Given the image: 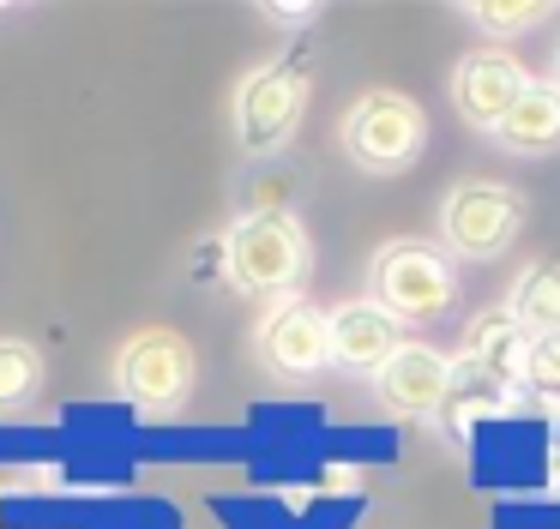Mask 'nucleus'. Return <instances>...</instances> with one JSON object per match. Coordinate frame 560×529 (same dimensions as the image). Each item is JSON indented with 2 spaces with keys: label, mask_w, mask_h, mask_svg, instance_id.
<instances>
[{
  "label": "nucleus",
  "mask_w": 560,
  "mask_h": 529,
  "mask_svg": "<svg viewBox=\"0 0 560 529\" xmlns=\"http://www.w3.org/2000/svg\"><path fill=\"white\" fill-rule=\"evenodd\" d=\"M374 301L392 313L398 325H428L446 319L452 301H458V277H452V259L428 240H392V247L374 252Z\"/></svg>",
  "instance_id": "nucleus-1"
},
{
  "label": "nucleus",
  "mask_w": 560,
  "mask_h": 529,
  "mask_svg": "<svg viewBox=\"0 0 560 529\" xmlns=\"http://www.w3.org/2000/svg\"><path fill=\"white\" fill-rule=\"evenodd\" d=\"M223 259H230L235 289H247V295H283L307 271V235L290 211H247L223 235Z\"/></svg>",
  "instance_id": "nucleus-2"
},
{
  "label": "nucleus",
  "mask_w": 560,
  "mask_h": 529,
  "mask_svg": "<svg viewBox=\"0 0 560 529\" xmlns=\"http://www.w3.org/2000/svg\"><path fill=\"white\" fill-rule=\"evenodd\" d=\"M422 144H428V115L404 91H368L343 115V151H350V163L374 168V175L410 168L422 156Z\"/></svg>",
  "instance_id": "nucleus-3"
},
{
  "label": "nucleus",
  "mask_w": 560,
  "mask_h": 529,
  "mask_svg": "<svg viewBox=\"0 0 560 529\" xmlns=\"http://www.w3.org/2000/svg\"><path fill=\"white\" fill-rule=\"evenodd\" d=\"M524 216H530V204H524L518 187L464 180V187H452L446 204H440V240H446L458 259H494V252H506L512 240H518Z\"/></svg>",
  "instance_id": "nucleus-4"
},
{
  "label": "nucleus",
  "mask_w": 560,
  "mask_h": 529,
  "mask_svg": "<svg viewBox=\"0 0 560 529\" xmlns=\"http://www.w3.org/2000/svg\"><path fill=\"white\" fill-rule=\"evenodd\" d=\"M307 108V60H271V67L247 72L235 91V139L247 156L283 151V139L295 132Z\"/></svg>",
  "instance_id": "nucleus-5"
},
{
  "label": "nucleus",
  "mask_w": 560,
  "mask_h": 529,
  "mask_svg": "<svg viewBox=\"0 0 560 529\" xmlns=\"http://www.w3.org/2000/svg\"><path fill=\"white\" fill-rule=\"evenodd\" d=\"M115 379H121V391L133 397L139 409L163 415V409H175L187 397V385H194V349H187L182 331L151 325V331H139V337L121 343V355H115Z\"/></svg>",
  "instance_id": "nucleus-6"
},
{
  "label": "nucleus",
  "mask_w": 560,
  "mask_h": 529,
  "mask_svg": "<svg viewBox=\"0 0 560 529\" xmlns=\"http://www.w3.org/2000/svg\"><path fill=\"white\" fill-rule=\"evenodd\" d=\"M259 361H266L278 379H307V373L331 367L326 313L302 295H283L278 307L259 319Z\"/></svg>",
  "instance_id": "nucleus-7"
},
{
  "label": "nucleus",
  "mask_w": 560,
  "mask_h": 529,
  "mask_svg": "<svg viewBox=\"0 0 560 529\" xmlns=\"http://www.w3.org/2000/svg\"><path fill=\"white\" fill-rule=\"evenodd\" d=\"M530 84L536 79L506 55V48H476V55L458 60V72H452V103H458V115L470 120V127L494 132L500 120L518 108V96L530 91Z\"/></svg>",
  "instance_id": "nucleus-8"
},
{
  "label": "nucleus",
  "mask_w": 560,
  "mask_h": 529,
  "mask_svg": "<svg viewBox=\"0 0 560 529\" xmlns=\"http://www.w3.org/2000/svg\"><path fill=\"white\" fill-rule=\"evenodd\" d=\"M452 391V355H440L434 343H398V355L374 373V397L380 409L416 421V415H440Z\"/></svg>",
  "instance_id": "nucleus-9"
},
{
  "label": "nucleus",
  "mask_w": 560,
  "mask_h": 529,
  "mask_svg": "<svg viewBox=\"0 0 560 529\" xmlns=\"http://www.w3.org/2000/svg\"><path fill=\"white\" fill-rule=\"evenodd\" d=\"M326 331H331V367L368 373V379H374V373L386 367L392 355H398V343H404V325L392 319V313L380 307L374 295L331 307V313H326Z\"/></svg>",
  "instance_id": "nucleus-10"
},
{
  "label": "nucleus",
  "mask_w": 560,
  "mask_h": 529,
  "mask_svg": "<svg viewBox=\"0 0 560 529\" xmlns=\"http://www.w3.org/2000/svg\"><path fill=\"white\" fill-rule=\"evenodd\" d=\"M458 361L470 373H482V379H494V385L512 391V379H524V361H530V337L518 331V319H512L506 307H488V313L470 319Z\"/></svg>",
  "instance_id": "nucleus-11"
},
{
  "label": "nucleus",
  "mask_w": 560,
  "mask_h": 529,
  "mask_svg": "<svg viewBox=\"0 0 560 529\" xmlns=\"http://www.w3.org/2000/svg\"><path fill=\"white\" fill-rule=\"evenodd\" d=\"M494 139L506 144V151H518V156L555 151L560 144V91L555 84H530V91L518 96V108L494 127Z\"/></svg>",
  "instance_id": "nucleus-12"
},
{
  "label": "nucleus",
  "mask_w": 560,
  "mask_h": 529,
  "mask_svg": "<svg viewBox=\"0 0 560 529\" xmlns=\"http://www.w3.org/2000/svg\"><path fill=\"white\" fill-rule=\"evenodd\" d=\"M506 313L518 319L524 337L560 331V264H530V271L518 277V289H512Z\"/></svg>",
  "instance_id": "nucleus-13"
},
{
  "label": "nucleus",
  "mask_w": 560,
  "mask_h": 529,
  "mask_svg": "<svg viewBox=\"0 0 560 529\" xmlns=\"http://www.w3.org/2000/svg\"><path fill=\"white\" fill-rule=\"evenodd\" d=\"M506 403H512L506 385H494V379H482V373H470L464 361H452V391H446V403H440V421H446L452 433L476 427L482 415H500Z\"/></svg>",
  "instance_id": "nucleus-14"
},
{
  "label": "nucleus",
  "mask_w": 560,
  "mask_h": 529,
  "mask_svg": "<svg viewBox=\"0 0 560 529\" xmlns=\"http://www.w3.org/2000/svg\"><path fill=\"white\" fill-rule=\"evenodd\" d=\"M43 391V355L19 337H0V415L25 409Z\"/></svg>",
  "instance_id": "nucleus-15"
},
{
  "label": "nucleus",
  "mask_w": 560,
  "mask_h": 529,
  "mask_svg": "<svg viewBox=\"0 0 560 529\" xmlns=\"http://www.w3.org/2000/svg\"><path fill=\"white\" fill-rule=\"evenodd\" d=\"M464 19L488 36H518L530 24H542L548 7H536V0H476V7H464Z\"/></svg>",
  "instance_id": "nucleus-16"
},
{
  "label": "nucleus",
  "mask_w": 560,
  "mask_h": 529,
  "mask_svg": "<svg viewBox=\"0 0 560 529\" xmlns=\"http://www.w3.org/2000/svg\"><path fill=\"white\" fill-rule=\"evenodd\" d=\"M524 379H530L536 391L560 397V331L530 337V361H524Z\"/></svg>",
  "instance_id": "nucleus-17"
},
{
  "label": "nucleus",
  "mask_w": 560,
  "mask_h": 529,
  "mask_svg": "<svg viewBox=\"0 0 560 529\" xmlns=\"http://www.w3.org/2000/svg\"><path fill=\"white\" fill-rule=\"evenodd\" d=\"M266 19H278V24H314V7H266Z\"/></svg>",
  "instance_id": "nucleus-18"
},
{
  "label": "nucleus",
  "mask_w": 560,
  "mask_h": 529,
  "mask_svg": "<svg viewBox=\"0 0 560 529\" xmlns=\"http://www.w3.org/2000/svg\"><path fill=\"white\" fill-rule=\"evenodd\" d=\"M548 84H555V91H560V55H555V79H548Z\"/></svg>",
  "instance_id": "nucleus-19"
}]
</instances>
